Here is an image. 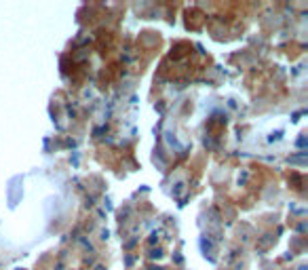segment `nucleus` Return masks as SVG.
Returning <instances> with one entry per match:
<instances>
[]
</instances>
